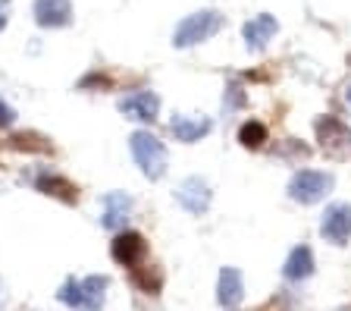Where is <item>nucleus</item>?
Wrapping results in <instances>:
<instances>
[{"mask_svg": "<svg viewBox=\"0 0 351 311\" xmlns=\"http://www.w3.org/2000/svg\"><path fill=\"white\" fill-rule=\"evenodd\" d=\"M239 141L245 145V148H261L263 141H267V129H263V123H257V119L245 123L241 133H239Z\"/></svg>", "mask_w": 351, "mask_h": 311, "instance_id": "dca6fc26", "label": "nucleus"}, {"mask_svg": "<svg viewBox=\"0 0 351 311\" xmlns=\"http://www.w3.org/2000/svg\"><path fill=\"white\" fill-rule=\"evenodd\" d=\"M132 211H135V201L132 195L125 192H107L104 195V214H101V223L107 230H125V223H129Z\"/></svg>", "mask_w": 351, "mask_h": 311, "instance_id": "1a4fd4ad", "label": "nucleus"}, {"mask_svg": "<svg viewBox=\"0 0 351 311\" xmlns=\"http://www.w3.org/2000/svg\"><path fill=\"white\" fill-rule=\"evenodd\" d=\"M210 198H213V192H210V185L204 183L201 176H189L179 189H176V201L189 211V214H195V217H201L210 207Z\"/></svg>", "mask_w": 351, "mask_h": 311, "instance_id": "6e6552de", "label": "nucleus"}, {"mask_svg": "<svg viewBox=\"0 0 351 311\" xmlns=\"http://www.w3.org/2000/svg\"><path fill=\"white\" fill-rule=\"evenodd\" d=\"M223 29V16L217 10H201V13L185 16L182 23L173 32V45L176 47H195L201 41H210L217 32Z\"/></svg>", "mask_w": 351, "mask_h": 311, "instance_id": "7ed1b4c3", "label": "nucleus"}, {"mask_svg": "<svg viewBox=\"0 0 351 311\" xmlns=\"http://www.w3.org/2000/svg\"><path fill=\"white\" fill-rule=\"evenodd\" d=\"M217 299H219V305H226V308H235V305L245 299V280H241V274L235 267H223V270H219Z\"/></svg>", "mask_w": 351, "mask_h": 311, "instance_id": "ddd939ff", "label": "nucleus"}, {"mask_svg": "<svg viewBox=\"0 0 351 311\" xmlns=\"http://www.w3.org/2000/svg\"><path fill=\"white\" fill-rule=\"evenodd\" d=\"M213 129V123L207 117H189V113H176L173 119H169V133L176 135V141H185V145H191V141H201L207 133Z\"/></svg>", "mask_w": 351, "mask_h": 311, "instance_id": "f8f14e48", "label": "nucleus"}, {"mask_svg": "<svg viewBox=\"0 0 351 311\" xmlns=\"http://www.w3.org/2000/svg\"><path fill=\"white\" fill-rule=\"evenodd\" d=\"M10 23V0H0V32L7 29Z\"/></svg>", "mask_w": 351, "mask_h": 311, "instance_id": "a211bd4d", "label": "nucleus"}, {"mask_svg": "<svg viewBox=\"0 0 351 311\" xmlns=\"http://www.w3.org/2000/svg\"><path fill=\"white\" fill-rule=\"evenodd\" d=\"M35 23L41 29H63L73 23V3L69 0H35Z\"/></svg>", "mask_w": 351, "mask_h": 311, "instance_id": "9d476101", "label": "nucleus"}, {"mask_svg": "<svg viewBox=\"0 0 351 311\" xmlns=\"http://www.w3.org/2000/svg\"><path fill=\"white\" fill-rule=\"evenodd\" d=\"M13 119H16L13 107H10V104H7V101H0V129H7V126H13Z\"/></svg>", "mask_w": 351, "mask_h": 311, "instance_id": "f3484780", "label": "nucleus"}, {"mask_svg": "<svg viewBox=\"0 0 351 311\" xmlns=\"http://www.w3.org/2000/svg\"><path fill=\"white\" fill-rule=\"evenodd\" d=\"M35 185L41 189L44 195H57V198H63V201H75V198H79V189H75L69 179L53 176V173H41V176L35 179Z\"/></svg>", "mask_w": 351, "mask_h": 311, "instance_id": "2eb2a0df", "label": "nucleus"}, {"mask_svg": "<svg viewBox=\"0 0 351 311\" xmlns=\"http://www.w3.org/2000/svg\"><path fill=\"white\" fill-rule=\"evenodd\" d=\"M282 274L289 277V280H307V277L314 274V252H311L307 245H298V249H292V255L285 258Z\"/></svg>", "mask_w": 351, "mask_h": 311, "instance_id": "4468645a", "label": "nucleus"}, {"mask_svg": "<svg viewBox=\"0 0 351 311\" xmlns=\"http://www.w3.org/2000/svg\"><path fill=\"white\" fill-rule=\"evenodd\" d=\"M110 255H113L117 264L138 270V264L147 258V242H145V236H138V233L119 230L117 239H113V245H110Z\"/></svg>", "mask_w": 351, "mask_h": 311, "instance_id": "39448f33", "label": "nucleus"}, {"mask_svg": "<svg viewBox=\"0 0 351 311\" xmlns=\"http://www.w3.org/2000/svg\"><path fill=\"white\" fill-rule=\"evenodd\" d=\"M332 189V176L323 170H298L289 183V195L292 201H301V205H314L323 195H329Z\"/></svg>", "mask_w": 351, "mask_h": 311, "instance_id": "20e7f679", "label": "nucleus"}, {"mask_svg": "<svg viewBox=\"0 0 351 311\" xmlns=\"http://www.w3.org/2000/svg\"><path fill=\"white\" fill-rule=\"evenodd\" d=\"M107 286L110 280L101 274H91V277H69V280L60 286L57 299L73 311H104V302H107Z\"/></svg>", "mask_w": 351, "mask_h": 311, "instance_id": "f257e3e1", "label": "nucleus"}, {"mask_svg": "<svg viewBox=\"0 0 351 311\" xmlns=\"http://www.w3.org/2000/svg\"><path fill=\"white\" fill-rule=\"evenodd\" d=\"M348 101H351V89H348Z\"/></svg>", "mask_w": 351, "mask_h": 311, "instance_id": "aec40b11", "label": "nucleus"}, {"mask_svg": "<svg viewBox=\"0 0 351 311\" xmlns=\"http://www.w3.org/2000/svg\"><path fill=\"white\" fill-rule=\"evenodd\" d=\"M320 233L326 242L332 245H345L351 239V205H329L326 214L320 220Z\"/></svg>", "mask_w": 351, "mask_h": 311, "instance_id": "423d86ee", "label": "nucleus"}, {"mask_svg": "<svg viewBox=\"0 0 351 311\" xmlns=\"http://www.w3.org/2000/svg\"><path fill=\"white\" fill-rule=\"evenodd\" d=\"M119 113L125 119H135V123H154L160 113V97L154 91H132L119 101Z\"/></svg>", "mask_w": 351, "mask_h": 311, "instance_id": "0eeeda50", "label": "nucleus"}, {"mask_svg": "<svg viewBox=\"0 0 351 311\" xmlns=\"http://www.w3.org/2000/svg\"><path fill=\"white\" fill-rule=\"evenodd\" d=\"M129 148H132L135 163H138V170L145 173L147 179H163L167 176L169 154H167V145H163L157 135L145 133V129H141V133H132Z\"/></svg>", "mask_w": 351, "mask_h": 311, "instance_id": "f03ea898", "label": "nucleus"}, {"mask_svg": "<svg viewBox=\"0 0 351 311\" xmlns=\"http://www.w3.org/2000/svg\"><path fill=\"white\" fill-rule=\"evenodd\" d=\"M276 32H279L276 16L261 13V16H254V19H248V23H245L241 35H245V45H248L251 51H263V47L273 41V35H276Z\"/></svg>", "mask_w": 351, "mask_h": 311, "instance_id": "9b49d317", "label": "nucleus"}, {"mask_svg": "<svg viewBox=\"0 0 351 311\" xmlns=\"http://www.w3.org/2000/svg\"><path fill=\"white\" fill-rule=\"evenodd\" d=\"M339 311H351V305H345V308H339Z\"/></svg>", "mask_w": 351, "mask_h": 311, "instance_id": "6ab92c4d", "label": "nucleus"}]
</instances>
